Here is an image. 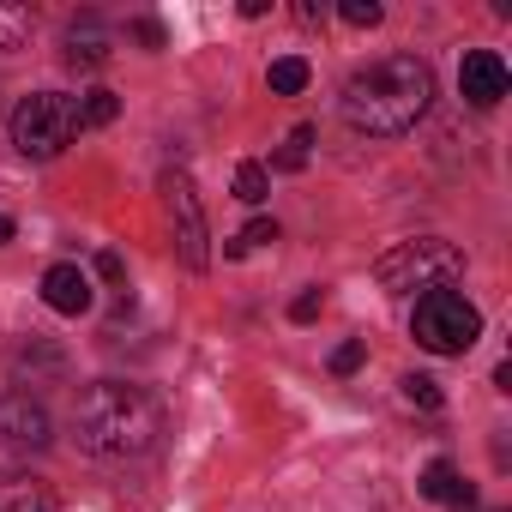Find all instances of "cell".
Returning <instances> with one entry per match:
<instances>
[{
	"instance_id": "obj_5",
	"label": "cell",
	"mask_w": 512,
	"mask_h": 512,
	"mask_svg": "<svg viewBox=\"0 0 512 512\" xmlns=\"http://www.w3.org/2000/svg\"><path fill=\"white\" fill-rule=\"evenodd\" d=\"M410 332H416V344L434 350V356H464V350L482 338V314H476V302H464L458 290H428V296H416Z\"/></svg>"
},
{
	"instance_id": "obj_13",
	"label": "cell",
	"mask_w": 512,
	"mask_h": 512,
	"mask_svg": "<svg viewBox=\"0 0 512 512\" xmlns=\"http://www.w3.org/2000/svg\"><path fill=\"white\" fill-rule=\"evenodd\" d=\"M266 79H272V91H278V97H302V91H308V79H314V67H308L302 55H278Z\"/></svg>"
},
{
	"instance_id": "obj_15",
	"label": "cell",
	"mask_w": 512,
	"mask_h": 512,
	"mask_svg": "<svg viewBox=\"0 0 512 512\" xmlns=\"http://www.w3.org/2000/svg\"><path fill=\"white\" fill-rule=\"evenodd\" d=\"M266 193H272L266 163H241V169H235V199H241V205H260Z\"/></svg>"
},
{
	"instance_id": "obj_3",
	"label": "cell",
	"mask_w": 512,
	"mask_h": 512,
	"mask_svg": "<svg viewBox=\"0 0 512 512\" xmlns=\"http://www.w3.org/2000/svg\"><path fill=\"white\" fill-rule=\"evenodd\" d=\"M464 272V253L440 235H416V241H398L386 247L380 260H374V278L386 296H428V290H452V278Z\"/></svg>"
},
{
	"instance_id": "obj_4",
	"label": "cell",
	"mask_w": 512,
	"mask_h": 512,
	"mask_svg": "<svg viewBox=\"0 0 512 512\" xmlns=\"http://www.w3.org/2000/svg\"><path fill=\"white\" fill-rule=\"evenodd\" d=\"M79 133H85L79 97H67V91H37V97H25V103L13 109V145H19L31 163L61 157Z\"/></svg>"
},
{
	"instance_id": "obj_11",
	"label": "cell",
	"mask_w": 512,
	"mask_h": 512,
	"mask_svg": "<svg viewBox=\"0 0 512 512\" xmlns=\"http://www.w3.org/2000/svg\"><path fill=\"white\" fill-rule=\"evenodd\" d=\"M0 512H55V494H49L43 476L7 470V476H0Z\"/></svg>"
},
{
	"instance_id": "obj_10",
	"label": "cell",
	"mask_w": 512,
	"mask_h": 512,
	"mask_svg": "<svg viewBox=\"0 0 512 512\" xmlns=\"http://www.w3.org/2000/svg\"><path fill=\"white\" fill-rule=\"evenodd\" d=\"M43 302H49L55 314H85V308H91V278L61 260V266L43 272Z\"/></svg>"
},
{
	"instance_id": "obj_19",
	"label": "cell",
	"mask_w": 512,
	"mask_h": 512,
	"mask_svg": "<svg viewBox=\"0 0 512 512\" xmlns=\"http://www.w3.org/2000/svg\"><path fill=\"white\" fill-rule=\"evenodd\" d=\"M362 356H368V344H362V338L338 344V350H332V374H356V368H362Z\"/></svg>"
},
{
	"instance_id": "obj_23",
	"label": "cell",
	"mask_w": 512,
	"mask_h": 512,
	"mask_svg": "<svg viewBox=\"0 0 512 512\" xmlns=\"http://www.w3.org/2000/svg\"><path fill=\"white\" fill-rule=\"evenodd\" d=\"M133 37H139L145 49H163V25H157V19H139V25H133Z\"/></svg>"
},
{
	"instance_id": "obj_22",
	"label": "cell",
	"mask_w": 512,
	"mask_h": 512,
	"mask_svg": "<svg viewBox=\"0 0 512 512\" xmlns=\"http://www.w3.org/2000/svg\"><path fill=\"white\" fill-rule=\"evenodd\" d=\"M97 278H103V284H127V266H121V253H97Z\"/></svg>"
},
{
	"instance_id": "obj_6",
	"label": "cell",
	"mask_w": 512,
	"mask_h": 512,
	"mask_svg": "<svg viewBox=\"0 0 512 512\" xmlns=\"http://www.w3.org/2000/svg\"><path fill=\"white\" fill-rule=\"evenodd\" d=\"M163 211H169V229H175L181 260L193 272H205L211 266V229H205V205H199V193H193V181L181 169L163 175Z\"/></svg>"
},
{
	"instance_id": "obj_14",
	"label": "cell",
	"mask_w": 512,
	"mask_h": 512,
	"mask_svg": "<svg viewBox=\"0 0 512 512\" xmlns=\"http://www.w3.org/2000/svg\"><path fill=\"white\" fill-rule=\"evenodd\" d=\"M31 7H19V0H0V49H25L31 43Z\"/></svg>"
},
{
	"instance_id": "obj_17",
	"label": "cell",
	"mask_w": 512,
	"mask_h": 512,
	"mask_svg": "<svg viewBox=\"0 0 512 512\" xmlns=\"http://www.w3.org/2000/svg\"><path fill=\"white\" fill-rule=\"evenodd\" d=\"M338 13H344V25H356V31H374V25L386 19V13H380V0H344Z\"/></svg>"
},
{
	"instance_id": "obj_12",
	"label": "cell",
	"mask_w": 512,
	"mask_h": 512,
	"mask_svg": "<svg viewBox=\"0 0 512 512\" xmlns=\"http://www.w3.org/2000/svg\"><path fill=\"white\" fill-rule=\"evenodd\" d=\"M416 488H422L428 500H446L452 512H476V488H470V482H464L446 458H434V464L422 470V482H416Z\"/></svg>"
},
{
	"instance_id": "obj_2",
	"label": "cell",
	"mask_w": 512,
	"mask_h": 512,
	"mask_svg": "<svg viewBox=\"0 0 512 512\" xmlns=\"http://www.w3.org/2000/svg\"><path fill=\"white\" fill-rule=\"evenodd\" d=\"M73 434L91 458H139L157 446L163 434V410L151 392L127 386V380H97L79 392V410H73Z\"/></svg>"
},
{
	"instance_id": "obj_9",
	"label": "cell",
	"mask_w": 512,
	"mask_h": 512,
	"mask_svg": "<svg viewBox=\"0 0 512 512\" xmlns=\"http://www.w3.org/2000/svg\"><path fill=\"white\" fill-rule=\"evenodd\" d=\"M506 85H512V73H506V61H500L494 49H470V55H464V67H458V91H464L470 109H494V103L506 97Z\"/></svg>"
},
{
	"instance_id": "obj_8",
	"label": "cell",
	"mask_w": 512,
	"mask_h": 512,
	"mask_svg": "<svg viewBox=\"0 0 512 512\" xmlns=\"http://www.w3.org/2000/svg\"><path fill=\"white\" fill-rule=\"evenodd\" d=\"M109 55H115V31L97 13H79L61 37V61L79 67V73H97V67H109Z\"/></svg>"
},
{
	"instance_id": "obj_7",
	"label": "cell",
	"mask_w": 512,
	"mask_h": 512,
	"mask_svg": "<svg viewBox=\"0 0 512 512\" xmlns=\"http://www.w3.org/2000/svg\"><path fill=\"white\" fill-rule=\"evenodd\" d=\"M0 440H7L13 452H43L55 440V422H49V410L31 392H7L0 398Z\"/></svg>"
},
{
	"instance_id": "obj_20",
	"label": "cell",
	"mask_w": 512,
	"mask_h": 512,
	"mask_svg": "<svg viewBox=\"0 0 512 512\" xmlns=\"http://www.w3.org/2000/svg\"><path fill=\"white\" fill-rule=\"evenodd\" d=\"M320 308H326V296H320V290H302V296L290 302V320L308 326V320H320Z\"/></svg>"
},
{
	"instance_id": "obj_24",
	"label": "cell",
	"mask_w": 512,
	"mask_h": 512,
	"mask_svg": "<svg viewBox=\"0 0 512 512\" xmlns=\"http://www.w3.org/2000/svg\"><path fill=\"white\" fill-rule=\"evenodd\" d=\"M296 19H302V25H326V7H314V0H302V7H296Z\"/></svg>"
},
{
	"instance_id": "obj_25",
	"label": "cell",
	"mask_w": 512,
	"mask_h": 512,
	"mask_svg": "<svg viewBox=\"0 0 512 512\" xmlns=\"http://www.w3.org/2000/svg\"><path fill=\"white\" fill-rule=\"evenodd\" d=\"M13 241V217H0V247H7Z\"/></svg>"
},
{
	"instance_id": "obj_21",
	"label": "cell",
	"mask_w": 512,
	"mask_h": 512,
	"mask_svg": "<svg viewBox=\"0 0 512 512\" xmlns=\"http://www.w3.org/2000/svg\"><path fill=\"white\" fill-rule=\"evenodd\" d=\"M235 241H241V253H247V247H260V241H278V223H272V217H253Z\"/></svg>"
},
{
	"instance_id": "obj_16",
	"label": "cell",
	"mask_w": 512,
	"mask_h": 512,
	"mask_svg": "<svg viewBox=\"0 0 512 512\" xmlns=\"http://www.w3.org/2000/svg\"><path fill=\"white\" fill-rule=\"evenodd\" d=\"M115 115H121V97H115V91H85V97H79V121H85V127H109Z\"/></svg>"
},
{
	"instance_id": "obj_1",
	"label": "cell",
	"mask_w": 512,
	"mask_h": 512,
	"mask_svg": "<svg viewBox=\"0 0 512 512\" xmlns=\"http://www.w3.org/2000/svg\"><path fill=\"white\" fill-rule=\"evenodd\" d=\"M428 103H434V73L416 55H380V61L356 67L344 85V121L374 139L410 133L428 115Z\"/></svg>"
},
{
	"instance_id": "obj_18",
	"label": "cell",
	"mask_w": 512,
	"mask_h": 512,
	"mask_svg": "<svg viewBox=\"0 0 512 512\" xmlns=\"http://www.w3.org/2000/svg\"><path fill=\"white\" fill-rule=\"evenodd\" d=\"M398 386H404V398H410V404H422V410H440V386H434L428 374H404Z\"/></svg>"
}]
</instances>
